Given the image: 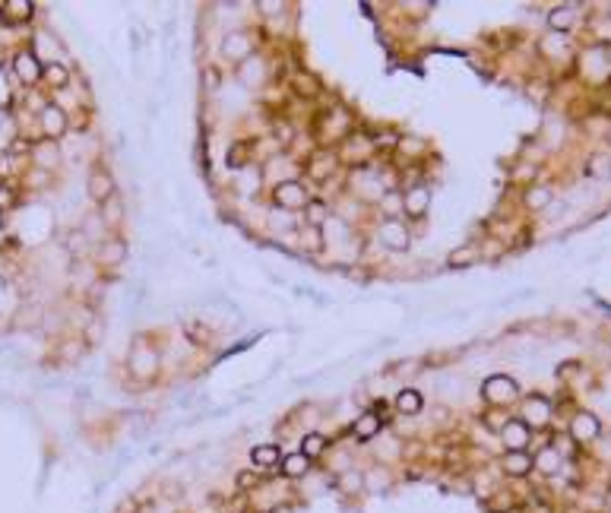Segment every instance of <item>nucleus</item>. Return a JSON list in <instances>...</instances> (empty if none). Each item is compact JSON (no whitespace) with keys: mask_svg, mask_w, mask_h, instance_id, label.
Wrapping results in <instances>:
<instances>
[{"mask_svg":"<svg viewBox=\"0 0 611 513\" xmlns=\"http://www.w3.org/2000/svg\"><path fill=\"white\" fill-rule=\"evenodd\" d=\"M273 203L282 209H298V206H307V190L304 184H298V181H282V184L273 187Z\"/></svg>","mask_w":611,"mask_h":513,"instance_id":"obj_1","label":"nucleus"},{"mask_svg":"<svg viewBox=\"0 0 611 513\" xmlns=\"http://www.w3.org/2000/svg\"><path fill=\"white\" fill-rule=\"evenodd\" d=\"M482 393H484V399L491 402V406H504V402L516 399V384L510 377H504V374H494V377L484 380Z\"/></svg>","mask_w":611,"mask_h":513,"instance_id":"obj_2","label":"nucleus"},{"mask_svg":"<svg viewBox=\"0 0 611 513\" xmlns=\"http://www.w3.org/2000/svg\"><path fill=\"white\" fill-rule=\"evenodd\" d=\"M381 241L390 247V251H405V247L412 244V241H409V228H405L399 219H387V222L381 225Z\"/></svg>","mask_w":611,"mask_h":513,"instance_id":"obj_3","label":"nucleus"},{"mask_svg":"<svg viewBox=\"0 0 611 513\" xmlns=\"http://www.w3.org/2000/svg\"><path fill=\"white\" fill-rule=\"evenodd\" d=\"M529 438H532L529 424H526V422H516V418L500 428V440L507 444V450H526V447H529Z\"/></svg>","mask_w":611,"mask_h":513,"instance_id":"obj_4","label":"nucleus"},{"mask_svg":"<svg viewBox=\"0 0 611 513\" xmlns=\"http://www.w3.org/2000/svg\"><path fill=\"white\" fill-rule=\"evenodd\" d=\"M500 466H504V472H507V476L520 478V476H529V472H532V466H536V456L526 453V450H507Z\"/></svg>","mask_w":611,"mask_h":513,"instance_id":"obj_5","label":"nucleus"},{"mask_svg":"<svg viewBox=\"0 0 611 513\" xmlns=\"http://www.w3.org/2000/svg\"><path fill=\"white\" fill-rule=\"evenodd\" d=\"M250 462H254V469H260V472H269V469L282 466V450H279L276 444H257L254 450H250Z\"/></svg>","mask_w":611,"mask_h":513,"instance_id":"obj_6","label":"nucleus"},{"mask_svg":"<svg viewBox=\"0 0 611 513\" xmlns=\"http://www.w3.org/2000/svg\"><path fill=\"white\" fill-rule=\"evenodd\" d=\"M89 197L95 203H108L114 197V178L104 168H95L89 174Z\"/></svg>","mask_w":611,"mask_h":513,"instance_id":"obj_7","label":"nucleus"},{"mask_svg":"<svg viewBox=\"0 0 611 513\" xmlns=\"http://www.w3.org/2000/svg\"><path fill=\"white\" fill-rule=\"evenodd\" d=\"M522 415H526V424H545L548 415H551V402L545 399V396H538V393L526 396V402H522Z\"/></svg>","mask_w":611,"mask_h":513,"instance_id":"obj_8","label":"nucleus"},{"mask_svg":"<svg viewBox=\"0 0 611 513\" xmlns=\"http://www.w3.org/2000/svg\"><path fill=\"white\" fill-rule=\"evenodd\" d=\"M383 428V418L377 412H365V415H358V422L352 424V438L358 444H365V440H374V434Z\"/></svg>","mask_w":611,"mask_h":513,"instance_id":"obj_9","label":"nucleus"},{"mask_svg":"<svg viewBox=\"0 0 611 513\" xmlns=\"http://www.w3.org/2000/svg\"><path fill=\"white\" fill-rule=\"evenodd\" d=\"M570 431H574V438H576V440H583V444L596 440V434H599V422H596V415H589V412H580V415L574 418V424H570Z\"/></svg>","mask_w":611,"mask_h":513,"instance_id":"obj_10","label":"nucleus"},{"mask_svg":"<svg viewBox=\"0 0 611 513\" xmlns=\"http://www.w3.org/2000/svg\"><path fill=\"white\" fill-rule=\"evenodd\" d=\"M396 409H399V415H418L425 409V396L418 390H399L396 393Z\"/></svg>","mask_w":611,"mask_h":513,"instance_id":"obj_11","label":"nucleus"},{"mask_svg":"<svg viewBox=\"0 0 611 513\" xmlns=\"http://www.w3.org/2000/svg\"><path fill=\"white\" fill-rule=\"evenodd\" d=\"M428 197H431V194H428L425 184H418V187H412V190H405V197H403L405 213H409L412 219H418L428 209Z\"/></svg>","mask_w":611,"mask_h":513,"instance_id":"obj_12","label":"nucleus"},{"mask_svg":"<svg viewBox=\"0 0 611 513\" xmlns=\"http://www.w3.org/2000/svg\"><path fill=\"white\" fill-rule=\"evenodd\" d=\"M42 127H45L48 136H60L64 130H67V114L51 105V108H45V111H42Z\"/></svg>","mask_w":611,"mask_h":513,"instance_id":"obj_13","label":"nucleus"},{"mask_svg":"<svg viewBox=\"0 0 611 513\" xmlns=\"http://www.w3.org/2000/svg\"><path fill=\"white\" fill-rule=\"evenodd\" d=\"M98 257H102V263L114 267V263H120L124 257H127V244H124L120 238H108V241H102V247H98Z\"/></svg>","mask_w":611,"mask_h":513,"instance_id":"obj_14","label":"nucleus"},{"mask_svg":"<svg viewBox=\"0 0 611 513\" xmlns=\"http://www.w3.org/2000/svg\"><path fill=\"white\" fill-rule=\"evenodd\" d=\"M282 476L285 478H301V476H307V469H311V460H307L304 453H289V456H282Z\"/></svg>","mask_w":611,"mask_h":513,"instance_id":"obj_15","label":"nucleus"},{"mask_svg":"<svg viewBox=\"0 0 611 513\" xmlns=\"http://www.w3.org/2000/svg\"><path fill=\"white\" fill-rule=\"evenodd\" d=\"M16 73H19L23 82H35L38 76L45 73V67H42L32 54H19V57H16Z\"/></svg>","mask_w":611,"mask_h":513,"instance_id":"obj_16","label":"nucleus"},{"mask_svg":"<svg viewBox=\"0 0 611 513\" xmlns=\"http://www.w3.org/2000/svg\"><path fill=\"white\" fill-rule=\"evenodd\" d=\"M323 450H327V438L317 431H311L304 440H301V453L307 456V460H313V456H320Z\"/></svg>","mask_w":611,"mask_h":513,"instance_id":"obj_17","label":"nucleus"},{"mask_svg":"<svg viewBox=\"0 0 611 513\" xmlns=\"http://www.w3.org/2000/svg\"><path fill=\"white\" fill-rule=\"evenodd\" d=\"M536 466L542 469V472H548V476H551V472H558V469H560V453L554 450V447H545L542 453L536 456Z\"/></svg>","mask_w":611,"mask_h":513,"instance_id":"obj_18","label":"nucleus"},{"mask_svg":"<svg viewBox=\"0 0 611 513\" xmlns=\"http://www.w3.org/2000/svg\"><path fill=\"white\" fill-rule=\"evenodd\" d=\"M45 76L48 82H51V86H67V80H70V73H67V67H64V64H45Z\"/></svg>","mask_w":611,"mask_h":513,"instance_id":"obj_19","label":"nucleus"},{"mask_svg":"<svg viewBox=\"0 0 611 513\" xmlns=\"http://www.w3.org/2000/svg\"><path fill=\"white\" fill-rule=\"evenodd\" d=\"M327 216H329V206H327V203H320V200H311V203H307V222H311L313 228L327 222Z\"/></svg>","mask_w":611,"mask_h":513,"instance_id":"obj_20","label":"nucleus"},{"mask_svg":"<svg viewBox=\"0 0 611 513\" xmlns=\"http://www.w3.org/2000/svg\"><path fill=\"white\" fill-rule=\"evenodd\" d=\"M3 10L10 19H29L32 16V3H26V0H10V3H3Z\"/></svg>","mask_w":611,"mask_h":513,"instance_id":"obj_21","label":"nucleus"},{"mask_svg":"<svg viewBox=\"0 0 611 513\" xmlns=\"http://www.w3.org/2000/svg\"><path fill=\"white\" fill-rule=\"evenodd\" d=\"M475 257H478V251H475V247H472V244H466V247H459V251H453V253H450V257H447V263H450V267H466V263H469V260H475Z\"/></svg>","mask_w":611,"mask_h":513,"instance_id":"obj_22","label":"nucleus"},{"mask_svg":"<svg viewBox=\"0 0 611 513\" xmlns=\"http://www.w3.org/2000/svg\"><path fill=\"white\" fill-rule=\"evenodd\" d=\"M551 29H567V26L574 23V10L570 7H558V10H551Z\"/></svg>","mask_w":611,"mask_h":513,"instance_id":"obj_23","label":"nucleus"},{"mask_svg":"<svg viewBox=\"0 0 611 513\" xmlns=\"http://www.w3.org/2000/svg\"><path fill=\"white\" fill-rule=\"evenodd\" d=\"M589 174H596V178H608L611 174V159L608 156H596L589 162Z\"/></svg>","mask_w":611,"mask_h":513,"instance_id":"obj_24","label":"nucleus"},{"mask_svg":"<svg viewBox=\"0 0 611 513\" xmlns=\"http://www.w3.org/2000/svg\"><path fill=\"white\" fill-rule=\"evenodd\" d=\"M548 200H551V190H548V187H536V190H529V194H526V203H529L532 209L545 206Z\"/></svg>","mask_w":611,"mask_h":513,"instance_id":"obj_25","label":"nucleus"},{"mask_svg":"<svg viewBox=\"0 0 611 513\" xmlns=\"http://www.w3.org/2000/svg\"><path fill=\"white\" fill-rule=\"evenodd\" d=\"M254 485H257V476H247V472L238 476V488H254Z\"/></svg>","mask_w":611,"mask_h":513,"instance_id":"obj_26","label":"nucleus"},{"mask_svg":"<svg viewBox=\"0 0 611 513\" xmlns=\"http://www.w3.org/2000/svg\"><path fill=\"white\" fill-rule=\"evenodd\" d=\"M0 289H3V276H0Z\"/></svg>","mask_w":611,"mask_h":513,"instance_id":"obj_27","label":"nucleus"}]
</instances>
